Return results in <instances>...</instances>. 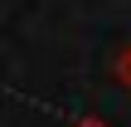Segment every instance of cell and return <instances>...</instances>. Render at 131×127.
<instances>
[{
    "instance_id": "1",
    "label": "cell",
    "mask_w": 131,
    "mask_h": 127,
    "mask_svg": "<svg viewBox=\"0 0 131 127\" xmlns=\"http://www.w3.org/2000/svg\"><path fill=\"white\" fill-rule=\"evenodd\" d=\"M122 73H126V78H131V59H126V64H122Z\"/></svg>"
},
{
    "instance_id": "2",
    "label": "cell",
    "mask_w": 131,
    "mask_h": 127,
    "mask_svg": "<svg viewBox=\"0 0 131 127\" xmlns=\"http://www.w3.org/2000/svg\"><path fill=\"white\" fill-rule=\"evenodd\" d=\"M83 127H97V122H83Z\"/></svg>"
}]
</instances>
